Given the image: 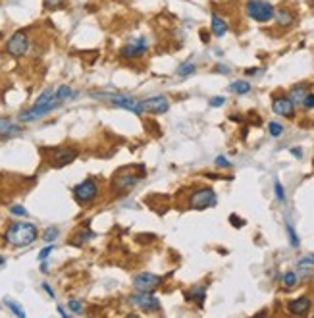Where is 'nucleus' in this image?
<instances>
[{
	"mask_svg": "<svg viewBox=\"0 0 314 318\" xmlns=\"http://www.w3.org/2000/svg\"><path fill=\"white\" fill-rule=\"evenodd\" d=\"M37 237H39V230L31 222H14L4 234L6 243L14 247H27L33 241H37Z\"/></svg>",
	"mask_w": 314,
	"mask_h": 318,
	"instance_id": "f257e3e1",
	"label": "nucleus"
},
{
	"mask_svg": "<svg viewBox=\"0 0 314 318\" xmlns=\"http://www.w3.org/2000/svg\"><path fill=\"white\" fill-rule=\"evenodd\" d=\"M143 175H145V166L139 168V172H135L133 166H123L112 177V189L116 193H127L129 189H133L135 185L141 181Z\"/></svg>",
	"mask_w": 314,
	"mask_h": 318,
	"instance_id": "f03ea898",
	"label": "nucleus"
},
{
	"mask_svg": "<svg viewBox=\"0 0 314 318\" xmlns=\"http://www.w3.org/2000/svg\"><path fill=\"white\" fill-rule=\"evenodd\" d=\"M245 12H247V16L251 20L258 21V23H268L276 16V8L268 0H249L245 4Z\"/></svg>",
	"mask_w": 314,
	"mask_h": 318,
	"instance_id": "7ed1b4c3",
	"label": "nucleus"
},
{
	"mask_svg": "<svg viewBox=\"0 0 314 318\" xmlns=\"http://www.w3.org/2000/svg\"><path fill=\"white\" fill-rule=\"evenodd\" d=\"M216 193H214V189L210 187H199V189H195L189 199H187V206L191 208V210H204V208H210V206L216 205Z\"/></svg>",
	"mask_w": 314,
	"mask_h": 318,
	"instance_id": "20e7f679",
	"label": "nucleus"
},
{
	"mask_svg": "<svg viewBox=\"0 0 314 318\" xmlns=\"http://www.w3.org/2000/svg\"><path fill=\"white\" fill-rule=\"evenodd\" d=\"M73 197L79 205H91L93 201L99 197V185H97L95 179H85V181L73 187Z\"/></svg>",
	"mask_w": 314,
	"mask_h": 318,
	"instance_id": "39448f33",
	"label": "nucleus"
},
{
	"mask_svg": "<svg viewBox=\"0 0 314 318\" xmlns=\"http://www.w3.org/2000/svg\"><path fill=\"white\" fill-rule=\"evenodd\" d=\"M129 305L137 307L143 312H156V310L162 308L158 297H154L151 291H137L135 295L129 297Z\"/></svg>",
	"mask_w": 314,
	"mask_h": 318,
	"instance_id": "423d86ee",
	"label": "nucleus"
},
{
	"mask_svg": "<svg viewBox=\"0 0 314 318\" xmlns=\"http://www.w3.org/2000/svg\"><path fill=\"white\" fill-rule=\"evenodd\" d=\"M95 97H101V99H108L112 103V106L116 108H123V110H129L133 114H143V101H137L133 97H125V95H95Z\"/></svg>",
	"mask_w": 314,
	"mask_h": 318,
	"instance_id": "0eeeda50",
	"label": "nucleus"
},
{
	"mask_svg": "<svg viewBox=\"0 0 314 318\" xmlns=\"http://www.w3.org/2000/svg\"><path fill=\"white\" fill-rule=\"evenodd\" d=\"M27 51H29V37H27V33L25 31H16L10 39H8V42H6V52L10 56L21 58V56L27 54Z\"/></svg>",
	"mask_w": 314,
	"mask_h": 318,
	"instance_id": "6e6552de",
	"label": "nucleus"
},
{
	"mask_svg": "<svg viewBox=\"0 0 314 318\" xmlns=\"http://www.w3.org/2000/svg\"><path fill=\"white\" fill-rule=\"evenodd\" d=\"M60 104H62V101H58V99H54V101L49 103V104H35V106L29 108V110H23V112L18 116V120L23 122V123L35 122V120H39V118H42V116L51 114L52 110H56Z\"/></svg>",
	"mask_w": 314,
	"mask_h": 318,
	"instance_id": "1a4fd4ad",
	"label": "nucleus"
},
{
	"mask_svg": "<svg viewBox=\"0 0 314 318\" xmlns=\"http://www.w3.org/2000/svg\"><path fill=\"white\" fill-rule=\"evenodd\" d=\"M164 282L162 276L158 274H152V272H141L133 278V288L135 291H156L160 288V284Z\"/></svg>",
	"mask_w": 314,
	"mask_h": 318,
	"instance_id": "9d476101",
	"label": "nucleus"
},
{
	"mask_svg": "<svg viewBox=\"0 0 314 318\" xmlns=\"http://www.w3.org/2000/svg\"><path fill=\"white\" fill-rule=\"evenodd\" d=\"M147 51H149V39L137 37V39L129 41L127 44H123L120 49V56L123 60H135V58H141Z\"/></svg>",
	"mask_w": 314,
	"mask_h": 318,
	"instance_id": "9b49d317",
	"label": "nucleus"
},
{
	"mask_svg": "<svg viewBox=\"0 0 314 318\" xmlns=\"http://www.w3.org/2000/svg\"><path fill=\"white\" fill-rule=\"evenodd\" d=\"M143 110L149 114H164L170 110V101L164 95L149 97L147 101H143Z\"/></svg>",
	"mask_w": 314,
	"mask_h": 318,
	"instance_id": "f8f14e48",
	"label": "nucleus"
},
{
	"mask_svg": "<svg viewBox=\"0 0 314 318\" xmlns=\"http://www.w3.org/2000/svg\"><path fill=\"white\" fill-rule=\"evenodd\" d=\"M77 149H73V147H60V149H56L54 154H52V166H56V168H64V166L71 164L75 158H77Z\"/></svg>",
	"mask_w": 314,
	"mask_h": 318,
	"instance_id": "ddd939ff",
	"label": "nucleus"
},
{
	"mask_svg": "<svg viewBox=\"0 0 314 318\" xmlns=\"http://www.w3.org/2000/svg\"><path fill=\"white\" fill-rule=\"evenodd\" d=\"M272 110L278 116H284V118H293L295 116V104L289 97H278L274 99Z\"/></svg>",
	"mask_w": 314,
	"mask_h": 318,
	"instance_id": "4468645a",
	"label": "nucleus"
},
{
	"mask_svg": "<svg viewBox=\"0 0 314 318\" xmlns=\"http://www.w3.org/2000/svg\"><path fill=\"white\" fill-rule=\"evenodd\" d=\"M310 299L308 297H297L295 301H291L289 305H287V310L291 312V314H297V316H303L306 314L308 310H310Z\"/></svg>",
	"mask_w": 314,
	"mask_h": 318,
	"instance_id": "2eb2a0df",
	"label": "nucleus"
},
{
	"mask_svg": "<svg viewBox=\"0 0 314 318\" xmlns=\"http://www.w3.org/2000/svg\"><path fill=\"white\" fill-rule=\"evenodd\" d=\"M228 29H230V27H228V21L222 20V18L214 12L212 18H210V31H212L216 37H223V35L228 33Z\"/></svg>",
	"mask_w": 314,
	"mask_h": 318,
	"instance_id": "dca6fc26",
	"label": "nucleus"
},
{
	"mask_svg": "<svg viewBox=\"0 0 314 318\" xmlns=\"http://www.w3.org/2000/svg\"><path fill=\"white\" fill-rule=\"evenodd\" d=\"M21 129L20 125L12 122L10 118H0V137H10V135H18Z\"/></svg>",
	"mask_w": 314,
	"mask_h": 318,
	"instance_id": "f3484780",
	"label": "nucleus"
},
{
	"mask_svg": "<svg viewBox=\"0 0 314 318\" xmlns=\"http://www.w3.org/2000/svg\"><path fill=\"white\" fill-rule=\"evenodd\" d=\"M274 20L278 21V25H282V27H289V25H293L295 18L287 8H278V10H276V16H274Z\"/></svg>",
	"mask_w": 314,
	"mask_h": 318,
	"instance_id": "a211bd4d",
	"label": "nucleus"
},
{
	"mask_svg": "<svg viewBox=\"0 0 314 318\" xmlns=\"http://www.w3.org/2000/svg\"><path fill=\"white\" fill-rule=\"evenodd\" d=\"M204 299H206V289L203 286H197V288H193L189 293H185V301H189V303H199V305H203Z\"/></svg>",
	"mask_w": 314,
	"mask_h": 318,
	"instance_id": "6ab92c4d",
	"label": "nucleus"
},
{
	"mask_svg": "<svg viewBox=\"0 0 314 318\" xmlns=\"http://www.w3.org/2000/svg\"><path fill=\"white\" fill-rule=\"evenodd\" d=\"M306 95H308V93H306V87H304V85H297V87H293V89L289 91V99L293 101L295 106H297V104H301V106H303Z\"/></svg>",
	"mask_w": 314,
	"mask_h": 318,
	"instance_id": "aec40b11",
	"label": "nucleus"
},
{
	"mask_svg": "<svg viewBox=\"0 0 314 318\" xmlns=\"http://www.w3.org/2000/svg\"><path fill=\"white\" fill-rule=\"evenodd\" d=\"M230 91L235 93V95H247V93H251V83L237 79V81H233L230 85Z\"/></svg>",
	"mask_w": 314,
	"mask_h": 318,
	"instance_id": "412c9836",
	"label": "nucleus"
},
{
	"mask_svg": "<svg viewBox=\"0 0 314 318\" xmlns=\"http://www.w3.org/2000/svg\"><path fill=\"white\" fill-rule=\"evenodd\" d=\"M197 72V64L195 62H185V64H182L180 68H177V75L180 77H189V75H193V73Z\"/></svg>",
	"mask_w": 314,
	"mask_h": 318,
	"instance_id": "4be33fe9",
	"label": "nucleus"
},
{
	"mask_svg": "<svg viewBox=\"0 0 314 318\" xmlns=\"http://www.w3.org/2000/svg\"><path fill=\"white\" fill-rule=\"evenodd\" d=\"M54 99H56V91H52V89H44V91L37 97L35 104H49V103H52Z\"/></svg>",
	"mask_w": 314,
	"mask_h": 318,
	"instance_id": "5701e85b",
	"label": "nucleus"
},
{
	"mask_svg": "<svg viewBox=\"0 0 314 318\" xmlns=\"http://www.w3.org/2000/svg\"><path fill=\"white\" fill-rule=\"evenodd\" d=\"M71 97H75V93L71 91V87H66V85H62V87H58L56 89V99L58 101H66V99H71Z\"/></svg>",
	"mask_w": 314,
	"mask_h": 318,
	"instance_id": "b1692460",
	"label": "nucleus"
},
{
	"mask_svg": "<svg viewBox=\"0 0 314 318\" xmlns=\"http://www.w3.org/2000/svg\"><path fill=\"white\" fill-rule=\"evenodd\" d=\"M4 303H6V307L10 308L12 312L16 314V316H20V318H25V310L16 303V301H12V299H4Z\"/></svg>",
	"mask_w": 314,
	"mask_h": 318,
	"instance_id": "393cba45",
	"label": "nucleus"
},
{
	"mask_svg": "<svg viewBox=\"0 0 314 318\" xmlns=\"http://www.w3.org/2000/svg\"><path fill=\"white\" fill-rule=\"evenodd\" d=\"M91 237H93V234L89 232V230H83V232H79L75 237H71V243H73V245H83V243L89 241Z\"/></svg>",
	"mask_w": 314,
	"mask_h": 318,
	"instance_id": "a878e982",
	"label": "nucleus"
},
{
	"mask_svg": "<svg viewBox=\"0 0 314 318\" xmlns=\"http://www.w3.org/2000/svg\"><path fill=\"white\" fill-rule=\"evenodd\" d=\"M282 282H284V286L287 289H291V288H295V284L299 282V276L295 274V272H285L284 274V278H282Z\"/></svg>",
	"mask_w": 314,
	"mask_h": 318,
	"instance_id": "bb28decb",
	"label": "nucleus"
},
{
	"mask_svg": "<svg viewBox=\"0 0 314 318\" xmlns=\"http://www.w3.org/2000/svg\"><path fill=\"white\" fill-rule=\"evenodd\" d=\"M58 234H60V232H58V228H47V230H44V234H42V241H47V243H52V241H54V239H56V237H58Z\"/></svg>",
	"mask_w": 314,
	"mask_h": 318,
	"instance_id": "cd10ccee",
	"label": "nucleus"
},
{
	"mask_svg": "<svg viewBox=\"0 0 314 318\" xmlns=\"http://www.w3.org/2000/svg\"><path fill=\"white\" fill-rule=\"evenodd\" d=\"M285 230H287V236H289V243H291V247H299V237H297V234H295V230H293V226L287 222L285 224Z\"/></svg>",
	"mask_w": 314,
	"mask_h": 318,
	"instance_id": "c85d7f7f",
	"label": "nucleus"
},
{
	"mask_svg": "<svg viewBox=\"0 0 314 318\" xmlns=\"http://www.w3.org/2000/svg\"><path fill=\"white\" fill-rule=\"evenodd\" d=\"M274 193H276V199L280 201V203H284L285 201V191H284V185H282V181H274Z\"/></svg>",
	"mask_w": 314,
	"mask_h": 318,
	"instance_id": "c756f323",
	"label": "nucleus"
},
{
	"mask_svg": "<svg viewBox=\"0 0 314 318\" xmlns=\"http://www.w3.org/2000/svg\"><path fill=\"white\" fill-rule=\"evenodd\" d=\"M268 131H270V135L272 137H280V135L284 133V125L278 122H270V125H268Z\"/></svg>",
	"mask_w": 314,
	"mask_h": 318,
	"instance_id": "7c9ffc66",
	"label": "nucleus"
},
{
	"mask_svg": "<svg viewBox=\"0 0 314 318\" xmlns=\"http://www.w3.org/2000/svg\"><path fill=\"white\" fill-rule=\"evenodd\" d=\"M68 307H70V310H71V312H75V314H79V312H83L81 301H77V299H71L70 303H68Z\"/></svg>",
	"mask_w": 314,
	"mask_h": 318,
	"instance_id": "2f4dec72",
	"label": "nucleus"
},
{
	"mask_svg": "<svg viewBox=\"0 0 314 318\" xmlns=\"http://www.w3.org/2000/svg\"><path fill=\"white\" fill-rule=\"evenodd\" d=\"M214 164L218 166V168H230L232 162L226 158V156H216V160H214Z\"/></svg>",
	"mask_w": 314,
	"mask_h": 318,
	"instance_id": "473e14b6",
	"label": "nucleus"
},
{
	"mask_svg": "<svg viewBox=\"0 0 314 318\" xmlns=\"http://www.w3.org/2000/svg\"><path fill=\"white\" fill-rule=\"evenodd\" d=\"M10 212L14 216H27V210H25V206H21V205H14L10 208Z\"/></svg>",
	"mask_w": 314,
	"mask_h": 318,
	"instance_id": "72a5a7b5",
	"label": "nucleus"
},
{
	"mask_svg": "<svg viewBox=\"0 0 314 318\" xmlns=\"http://www.w3.org/2000/svg\"><path fill=\"white\" fill-rule=\"evenodd\" d=\"M52 249H54V247H52L51 243H49V245L44 247V249H42L41 253H39V260H47V258H49V255L52 253Z\"/></svg>",
	"mask_w": 314,
	"mask_h": 318,
	"instance_id": "f704fd0d",
	"label": "nucleus"
},
{
	"mask_svg": "<svg viewBox=\"0 0 314 318\" xmlns=\"http://www.w3.org/2000/svg\"><path fill=\"white\" fill-rule=\"evenodd\" d=\"M223 103H226L223 97H212V99H210V106H212V108H220Z\"/></svg>",
	"mask_w": 314,
	"mask_h": 318,
	"instance_id": "c9c22d12",
	"label": "nucleus"
},
{
	"mask_svg": "<svg viewBox=\"0 0 314 318\" xmlns=\"http://www.w3.org/2000/svg\"><path fill=\"white\" fill-rule=\"evenodd\" d=\"M303 106L304 108H308V110H314V95H306Z\"/></svg>",
	"mask_w": 314,
	"mask_h": 318,
	"instance_id": "e433bc0d",
	"label": "nucleus"
},
{
	"mask_svg": "<svg viewBox=\"0 0 314 318\" xmlns=\"http://www.w3.org/2000/svg\"><path fill=\"white\" fill-rule=\"evenodd\" d=\"M44 4L49 8H60V6H64V0H44Z\"/></svg>",
	"mask_w": 314,
	"mask_h": 318,
	"instance_id": "4c0bfd02",
	"label": "nucleus"
},
{
	"mask_svg": "<svg viewBox=\"0 0 314 318\" xmlns=\"http://www.w3.org/2000/svg\"><path fill=\"white\" fill-rule=\"evenodd\" d=\"M299 264H304V266H314V255L304 257L303 260H299Z\"/></svg>",
	"mask_w": 314,
	"mask_h": 318,
	"instance_id": "58836bf2",
	"label": "nucleus"
},
{
	"mask_svg": "<svg viewBox=\"0 0 314 318\" xmlns=\"http://www.w3.org/2000/svg\"><path fill=\"white\" fill-rule=\"evenodd\" d=\"M230 220H232L233 224H237V226H235V228H241V226H243V224H245L243 220H239V218H237V216H235V214L230 216Z\"/></svg>",
	"mask_w": 314,
	"mask_h": 318,
	"instance_id": "ea45409f",
	"label": "nucleus"
},
{
	"mask_svg": "<svg viewBox=\"0 0 314 318\" xmlns=\"http://www.w3.org/2000/svg\"><path fill=\"white\" fill-rule=\"evenodd\" d=\"M291 153H293L295 156H297V158H303V151H301L299 147H295V149H291Z\"/></svg>",
	"mask_w": 314,
	"mask_h": 318,
	"instance_id": "a19ab883",
	"label": "nucleus"
},
{
	"mask_svg": "<svg viewBox=\"0 0 314 318\" xmlns=\"http://www.w3.org/2000/svg\"><path fill=\"white\" fill-rule=\"evenodd\" d=\"M42 289H44V291H47L51 297H54V291H52V288L49 286V284H42Z\"/></svg>",
	"mask_w": 314,
	"mask_h": 318,
	"instance_id": "79ce46f5",
	"label": "nucleus"
},
{
	"mask_svg": "<svg viewBox=\"0 0 314 318\" xmlns=\"http://www.w3.org/2000/svg\"><path fill=\"white\" fill-rule=\"evenodd\" d=\"M216 70H218V73H230L228 66H216Z\"/></svg>",
	"mask_w": 314,
	"mask_h": 318,
	"instance_id": "37998d69",
	"label": "nucleus"
},
{
	"mask_svg": "<svg viewBox=\"0 0 314 318\" xmlns=\"http://www.w3.org/2000/svg\"><path fill=\"white\" fill-rule=\"evenodd\" d=\"M58 312H60L62 316H68V312H66V310H64V308H62V307H58Z\"/></svg>",
	"mask_w": 314,
	"mask_h": 318,
	"instance_id": "c03bdc74",
	"label": "nucleus"
},
{
	"mask_svg": "<svg viewBox=\"0 0 314 318\" xmlns=\"http://www.w3.org/2000/svg\"><path fill=\"white\" fill-rule=\"evenodd\" d=\"M0 264H4V258H2V257H0Z\"/></svg>",
	"mask_w": 314,
	"mask_h": 318,
	"instance_id": "a18cd8bd",
	"label": "nucleus"
},
{
	"mask_svg": "<svg viewBox=\"0 0 314 318\" xmlns=\"http://www.w3.org/2000/svg\"><path fill=\"white\" fill-rule=\"evenodd\" d=\"M312 8H314V0H312Z\"/></svg>",
	"mask_w": 314,
	"mask_h": 318,
	"instance_id": "49530a36",
	"label": "nucleus"
}]
</instances>
